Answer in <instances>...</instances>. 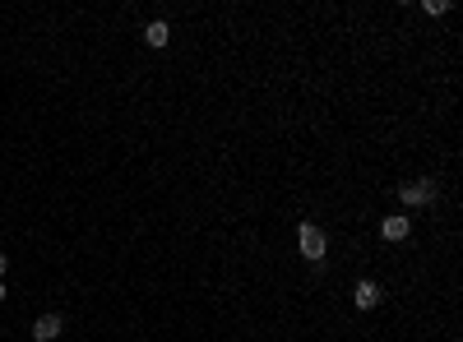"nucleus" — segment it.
<instances>
[{"label":"nucleus","mask_w":463,"mask_h":342,"mask_svg":"<svg viewBox=\"0 0 463 342\" xmlns=\"http://www.w3.org/2000/svg\"><path fill=\"white\" fill-rule=\"evenodd\" d=\"M380 236H385V241H408V236H412V218H408V213H389V218H380Z\"/></svg>","instance_id":"4"},{"label":"nucleus","mask_w":463,"mask_h":342,"mask_svg":"<svg viewBox=\"0 0 463 342\" xmlns=\"http://www.w3.org/2000/svg\"><path fill=\"white\" fill-rule=\"evenodd\" d=\"M61 333H65V315H56V310L37 315V324H33V342H56Z\"/></svg>","instance_id":"3"},{"label":"nucleus","mask_w":463,"mask_h":342,"mask_svg":"<svg viewBox=\"0 0 463 342\" xmlns=\"http://www.w3.org/2000/svg\"><path fill=\"white\" fill-rule=\"evenodd\" d=\"M436 195H440V185H436L431 176L398 185V204H403V209H421V204H436Z\"/></svg>","instance_id":"2"},{"label":"nucleus","mask_w":463,"mask_h":342,"mask_svg":"<svg viewBox=\"0 0 463 342\" xmlns=\"http://www.w3.org/2000/svg\"><path fill=\"white\" fill-rule=\"evenodd\" d=\"M297 245H301V259H310V264H320L324 250H329V236H324L320 222H301L297 227Z\"/></svg>","instance_id":"1"},{"label":"nucleus","mask_w":463,"mask_h":342,"mask_svg":"<svg viewBox=\"0 0 463 342\" xmlns=\"http://www.w3.org/2000/svg\"><path fill=\"white\" fill-rule=\"evenodd\" d=\"M421 10H426L431 19H436V14H450L454 5H450V0H421Z\"/></svg>","instance_id":"7"},{"label":"nucleus","mask_w":463,"mask_h":342,"mask_svg":"<svg viewBox=\"0 0 463 342\" xmlns=\"http://www.w3.org/2000/svg\"><path fill=\"white\" fill-rule=\"evenodd\" d=\"M5 273H10V259H5V254H0V277H5Z\"/></svg>","instance_id":"8"},{"label":"nucleus","mask_w":463,"mask_h":342,"mask_svg":"<svg viewBox=\"0 0 463 342\" xmlns=\"http://www.w3.org/2000/svg\"><path fill=\"white\" fill-rule=\"evenodd\" d=\"M5 296H10V291H5V282H0V305H5Z\"/></svg>","instance_id":"9"},{"label":"nucleus","mask_w":463,"mask_h":342,"mask_svg":"<svg viewBox=\"0 0 463 342\" xmlns=\"http://www.w3.org/2000/svg\"><path fill=\"white\" fill-rule=\"evenodd\" d=\"M380 301H385V291H380V282H371V277H362V282L353 287V305L357 310H375Z\"/></svg>","instance_id":"5"},{"label":"nucleus","mask_w":463,"mask_h":342,"mask_svg":"<svg viewBox=\"0 0 463 342\" xmlns=\"http://www.w3.org/2000/svg\"><path fill=\"white\" fill-rule=\"evenodd\" d=\"M144 42L153 46V51H163V46L172 42V23H167V19H153L148 28H144Z\"/></svg>","instance_id":"6"}]
</instances>
